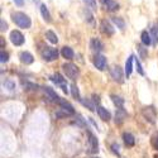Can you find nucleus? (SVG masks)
Here are the masks:
<instances>
[{
    "label": "nucleus",
    "mask_w": 158,
    "mask_h": 158,
    "mask_svg": "<svg viewBox=\"0 0 158 158\" xmlns=\"http://www.w3.org/2000/svg\"><path fill=\"white\" fill-rule=\"evenodd\" d=\"M11 20L14 22L19 28H23V29H28L32 27L31 18L23 11H13L11 13Z\"/></svg>",
    "instance_id": "nucleus-1"
},
{
    "label": "nucleus",
    "mask_w": 158,
    "mask_h": 158,
    "mask_svg": "<svg viewBox=\"0 0 158 158\" xmlns=\"http://www.w3.org/2000/svg\"><path fill=\"white\" fill-rule=\"evenodd\" d=\"M62 70H63L64 75L72 81L77 80L78 76H80V70H78V67L73 63H70V62L69 63H63L62 64Z\"/></svg>",
    "instance_id": "nucleus-2"
},
{
    "label": "nucleus",
    "mask_w": 158,
    "mask_h": 158,
    "mask_svg": "<svg viewBox=\"0 0 158 158\" xmlns=\"http://www.w3.org/2000/svg\"><path fill=\"white\" fill-rule=\"evenodd\" d=\"M41 55H42V58L44 61L52 62V61L57 60V57H58V49L57 48H52V47H44L43 51L41 52Z\"/></svg>",
    "instance_id": "nucleus-3"
},
{
    "label": "nucleus",
    "mask_w": 158,
    "mask_h": 158,
    "mask_svg": "<svg viewBox=\"0 0 158 158\" xmlns=\"http://www.w3.org/2000/svg\"><path fill=\"white\" fill-rule=\"evenodd\" d=\"M110 76L116 82H119V84L124 82V73H123V70L119 67V66H115V67H113L110 70Z\"/></svg>",
    "instance_id": "nucleus-4"
},
{
    "label": "nucleus",
    "mask_w": 158,
    "mask_h": 158,
    "mask_svg": "<svg viewBox=\"0 0 158 158\" xmlns=\"http://www.w3.org/2000/svg\"><path fill=\"white\" fill-rule=\"evenodd\" d=\"M9 38H10L11 43L14 44V46H22V44L24 43V41H25L24 35H23L19 31H11Z\"/></svg>",
    "instance_id": "nucleus-5"
},
{
    "label": "nucleus",
    "mask_w": 158,
    "mask_h": 158,
    "mask_svg": "<svg viewBox=\"0 0 158 158\" xmlns=\"http://www.w3.org/2000/svg\"><path fill=\"white\" fill-rule=\"evenodd\" d=\"M100 4L108 11H116L119 9V3L116 0H100Z\"/></svg>",
    "instance_id": "nucleus-6"
},
{
    "label": "nucleus",
    "mask_w": 158,
    "mask_h": 158,
    "mask_svg": "<svg viewBox=\"0 0 158 158\" xmlns=\"http://www.w3.org/2000/svg\"><path fill=\"white\" fill-rule=\"evenodd\" d=\"M49 78H51V81H52V82H55L56 85H60V86H61V89L63 90V93L67 94V85H66V80H64V78H63L60 73H55V75H52Z\"/></svg>",
    "instance_id": "nucleus-7"
},
{
    "label": "nucleus",
    "mask_w": 158,
    "mask_h": 158,
    "mask_svg": "<svg viewBox=\"0 0 158 158\" xmlns=\"http://www.w3.org/2000/svg\"><path fill=\"white\" fill-rule=\"evenodd\" d=\"M94 66L99 71H104L106 67V57L102 55H96L94 58Z\"/></svg>",
    "instance_id": "nucleus-8"
},
{
    "label": "nucleus",
    "mask_w": 158,
    "mask_h": 158,
    "mask_svg": "<svg viewBox=\"0 0 158 158\" xmlns=\"http://www.w3.org/2000/svg\"><path fill=\"white\" fill-rule=\"evenodd\" d=\"M89 149L91 153H98L99 151V143H98V139L94 134L89 133Z\"/></svg>",
    "instance_id": "nucleus-9"
},
{
    "label": "nucleus",
    "mask_w": 158,
    "mask_h": 158,
    "mask_svg": "<svg viewBox=\"0 0 158 158\" xmlns=\"http://www.w3.org/2000/svg\"><path fill=\"white\" fill-rule=\"evenodd\" d=\"M19 58H20V62L24 63V64H31V63H33V61H34L33 55L29 53V52H27V51L20 52V53H19Z\"/></svg>",
    "instance_id": "nucleus-10"
},
{
    "label": "nucleus",
    "mask_w": 158,
    "mask_h": 158,
    "mask_svg": "<svg viewBox=\"0 0 158 158\" xmlns=\"http://www.w3.org/2000/svg\"><path fill=\"white\" fill-rule=\"evenodd\" d=\"M100 28H101V32L104 34H106V35H113L114 34V28L111 27V24L108 20H101Z\"/></svg>",
    "instance_id": "nucleus-11"
},
{
    "label": "nucleus",
    "mask_w": 158,
    "mask_h": 158,
    "mask_svg": "<svg viewBox=\"0 0 158 158\" xmlns=\"http://www.w3.org/2000/svg\"><path fill=\"white\" fill-rule=\"evenodd\" d=\"M90 48L93 49L94 52H101L104 49V46L101 43V41L99 38H91V41H90Z\"/></svg>",
    "instance_id": "nucleus-12"
},
{
    "label": "nucleus",
    "mask_w": 158,
    "mask_h": 158,
    "mask_svg": "<svg viewBox=\"0 0 158 158\" xmlns=\"http://www.w3.org/2000/svg\"><path fill=\"white\" fill-rule=\"evenodd\" d=\"M43 90H44V93L47 94V96L52 100V101H55V102H58L60 100H61V98L56 94V91L53 90V89H51L49 86H44L43 87Z\"/></svg>",
    "instance_id": "nucleus-13"
},
{
    "label": "nucleus",
    "mask_w": 158,
    "mask_h": 158,
    "mask_svg": "<svg viewBox=\"0 0 158 158\" xmlns=\"http://www.w3.org/2000/svg\"><path fill=\"white\" fill-rule=\"evenodd\" d=\"M125 118H127V111L123 108L116 109V113H115V123L116 124H122Z\"/></svg>",
    "instance_id": "nucleus-14"
},
{
    "label": "nucleus",
    "mask_w": 158,
    "mask_h": 158,
    "mask_svg": "<svg viewBox=\"0 0 158 158\" xmlns=\"http://www.w3.org/2000/svg\"><path fill=\"white\" fill-rule=\"evenodd\" d=\"M123 140H124V144L127 147H133L135 144V138L130 133H123Z\"/></svg>",
    "instance_id": "nucleus-15"
},
{
    "label": "nucleus",
    "mask_w": 158,
    "mask_h": 158,
    "mask_svg": "<svg viewBox=\"0 0 158 158\" xmlns=\"http://www.w3.org/2000/svg\"><path fill=\"white\" fill-rule=\"evenodd\" d=\"M98 114H99V116H100V119L104 120V122H109L110 118H111L110 113H109L106 109H105V108H102V106H99V108H98Z\"/></svg>",
    "instance_id": "nucleus-16"
},
{
    "label": "nucleus",
    "mask_w": 158,
    "mask_h": 158,
    "mask_svg": "<svg viewBox=\"0 0 158 158\" xmlns=\"http://www.w3.org/2000/svg\"><path fill=\"white\" fill-rule=\"evenodd\" d=\"M61 55H62V57L66 58V60H72L73 56H75V53H73V51H72L71 47H63V48L61 49Z\"/></svg>",
    "instance_id": "nucleus-17"
},
{
    "label": "nucleus",
    "mask_w": 158,
    "mask_h": 158,
    "mask_svg": "<svg viewBox=\"0 0 158 158\" xmlns=\"http://www.w3.org/2000/svg\"><path fill=\"white\" fill-rule=\"evenodd\" d=\"M133 61H134V56H129V58L125 62V75L127 77H129L133 71Z\"/></svg>",
    "instance_id": "nucleus-18"
},
{
    "label": "nucleus",
    "mask_w": 158,
    "mask_h": 158,
    "mask_svg": "<svg viewBox=\"0 0 158 158\" xmlns=\"http://www.w3.org/2000/svg\"><path fill=\"white\" fill-rule=\"evenodd\" d=\"M140 41H142V43L144 46L147 47V46H149L152 43V37H151V34L147 31H143L142 34H140Z\"/></svg>",
    "instance_id": "nucleus-19"
},
{
    "label": "nucleus",
    "mask_w": 158,
    "mask_h": 158,
    "mask_svg": "<svg viewBox=\"0 0 158 158\" xmlns=\"http://www.w3.org/2000/svg\"><path fill=\"white\" fill-rule=\"evenodd\" d=\"M41 14H42V17H43V19L47 22V23H51V20H52V18H51V14H49V10H48V8L44 5V4H41Z\"/></svg>",
    "instance_id": "nucleus-20"
},
{
    "label": "nucleus",
    "mask_w": 158,
    "mask_h": 158,
    "mask_svg": "<svg viewBox=\"0 0 158 158\" xmlns=\"http://www.w3.org/2000/svg\"><path fill=\"white\" fill-rule=\"evenodd\" d=\"M111 22L116 25V28H119L120 31H124V29H125V22H124L123 18H120V17H114V18H111Z\"/></svg>",
    "instance_id": "nucleus-21"
},
{
    "label": "nucleus",
    "mask_w": 158,
    "mask_h": 158,
    "mask_svg": "<svg viewBox=\"0 0 158 158\" xmlns=\"http://www.w3.org/2000/svg\"><path fill=\"white\" fill-rule=\"evenodd\" d=\"M46 38L48 39L52 44H57L58 43V37H57V34L53 31H47L46 32Z\"/></svg>",
    "instance_id": "nucleus-22"
},
{
    "label": "nucleus",
    "mask_w": 158,
    "mask_h": 158,
    "mask_svg": "<svg viewBox=\"0 0 158 158\" xmlns=\"http://www.w3.org/2000/svg\"><path fill=\"white\" fill-rule=\"evenodd\" d=\"M58 104L61 105V106L63 108V109H66V110H67V111H70L71 114H75V110H73V106H72V105L69 102V101H66L64 99H61L60 101H58Z\"/></svg>",
    "instance_id": "nucleus-23"
},
{
    "label": "nucleus",
    "mask_w": 158,
    "mask_h": 158,
    "mask_svg": "<svg viewBox=\"0 0 158 158\" xmlns=\"http://www.w3.org/2000/svg\"><path fill=\"white\" fill-rule=\"evenodd\" d=\"M113 102L116 105V108H123V105H124V99H122L120 96H116V95H111L110 96Z\"/></svg>",
    "instance_id": "nucleus-24"
},
{
    "label": "nucleus",
    "mask_w": 158,
    "mask_h": 158,
    "mask_svg": "<svg viewBox=\"0 0 158 158\" xmlns=\"http://www.w3.org/2000/svg\"><path fill=\"white\" fill-rule=\"evenodd\" d=\"M82 2L85 3V5L89 8V9H91L93 11H95L96 9H98V4H96V0H82Z\"/></svg>",
    "instance_id": "nucleus-25"
},
{
    "label": "nucleus",
    "mask_w": 158,
    "mask_h": 158,
    "mask_svg": "<svg viewBox=\"0 0 158 158\" xmlns=\"http://www.w3.org/2000/svg\"><path fill=\"white\" fill-rule=\"evenodd\" d=\"M71 94H72V96H73L76 100H81V98H80V91H78V87H77L75 84L71 85Z\"/></svg>",
    "instance_id": "nucleus-26"
},
{
    "label": "nucleus",
    "mask_w": 158,
    "mask_h": 158,
    "mask_svg": "<svg viewBox=\"0 0 158 158\" xmlns=\"http://www.w3.org/2000/svg\"><path fill=\"white\" fill-rule=\"evenodd\" d=\"M3 86H4L5 89H8V90L13 91V90L15 89V82L13 81V80H10V78H8V80H5V81L3 82Z\"/></svg>",
    "instance_id": "nucleus-27"
},
{
    "label": "nucleus",
    "mask_w": 158,
    "mask_h": 158,
    "mask_svg": "<svg viewBox=\"0 0 158 158\" xmlns=\"http://www.w3.org/2000/svg\"><path fill=\"white\" fill-rule=\"evenodd\" d=\"M151 37L154 44H158V27H153L151 32Z\"/></svg>",
    "instance_id": "nucleus-28"
},
{
    "label": "nucleus",
    "mask_w": 158,
    "mask_h": 158,
    "mask_svg": "<svg viewBox=\"0 0 158 158\" xmlns=\"http://www.w3.org/2000/svg\"><path fill=\"white\" fill-rule=\"evenodd\" d=\"M80 101L82 102L84 106H87L91 111H95V105H94L93 102H91V101H89V100H80Z\"/></svg>",
    "instance_id": "nucleus-29"
},
{
    "label": "nucleus",
    "mask_w": 158,
    "mask_h": 158,
    "mask_svg": "<svg viewBox=\"0 0 158 158\" xmlns=\"http://www.w3.org/2000/svg\"><path fill=\"white\" fill-rule=\"evenodd\" d=\"M151 143H152L153 148L158 151V133H156V134L152 137V140H151Z\"/></svg>",
    "instance_id": "nucleus-30"
},
{
    "label": "nucleus",
    "mask_w": 158,
    "mask_h": 158,
    "mask_svg": "<svg viewBox=\"0 0 158 158\" xmlns=\"http://www.w3.org/2000/svg\"><path fill=\"white\" fill-rule=\"evenodd\" d=\"M0 61H2V63H5L9 61V55L6 53V52L2 51V53H0Z\"/></svg>",
    "instance_id": "nucleus-31"
},
{
    "label": "nucleus",
    "mask_w": 158,
    "mask_h": 158,
    "mask_svg": "<svg viewBox=\"0 0 158 158\" xmlns=\"http://www.w3.org/2000/svg\"><path fill=\"white\" fill-rule=\"evenodd\" d=\"M138 51H139L142 58H147V51H146V48H143L142 46H139V47H138Z\"/></svg>",
    "instance_id": "nucleus-32"
},
{
    "label": "nucleus",
    "mask_w": 158,
    "mask_h": 158,
    "mask_svg": "<svg viewBox=\"0 0 158 158\" xmlns=\"http://www.w3.org/2000/svg\"><path fill=\"white\" fill-rule=\"evenodd\" d=\"M135 67H137V71L139 72V75H144V71H143V69H142V64H140V62L138 61V60H135Z\"/></svg>",
    "instance_id": "nucleus-33"
},
{
    "label": "nucleus",
    "mask_w": 158,
    "mask_h": 158,
    "mask_svg": "<svg viewBox=\"0 0 158 158\" xmlns=\"http://www.w3.org/2000/svg\"><path fill=\"white\" fill-rule=\"evenodd\" d=\"M0 27H2V28H0V31H2V32H5V31L8 29V24L5 23V20H4V19L0 20Z\"/></svg>",
    "instance_id": "nucleus-34"
},
{
    "label": "nucleus",
    "mask_w": 158,
    "mask_h": 158,
    "mask_svg": "<svg viewBox=\"0 0 158 158\" xmlns=\"http://www.w3.org/2000/svg\"><path fill=\"white\" fill-rule=\"evenodd\" d=\"M111 149H113V152H114V153H116L118 156L120 154V152H119V146H118V144H115V143H114V144H111Z\"/></svg>",
    "instance_id": "nucleus-35"
},
{
    "label": "nucleus",
    "mask_w": 158,
    "mask_h": 158,
    "mask_svg": "<svg viewBox=\"0 0 158 158\" xmlns=\"http://www.w3.org/2000/svg\"><path fill=\"white\" fill-rule=\"evenodd\" d=\"M13 2H14V4L17 6H23L24 5V0H13Z\"/></svg>",
    "instance_id": "nucleus-36"
},
{
    "label": "nucleus",
    "mask_w": 158,
    "mask_h": 158,
    "mask_svg": "<svg viewBox=\"0 0 158 158\" xmlns=\"http://www.w3.org/2000/svg\"><path fill=\"white\" fill-rule=\"evenodd\" d=\"M154 158H158V154H156V156H154Z\"/></svg>",
    "instance_id": "nucleus-37"
},
{
    "label": "nucleus",
    "mask_w": 158,
    "mask_h": 158,
    "mask_svg": "<svg viewBox=\"0 0 158 158\" xmlns=\"http://www.w3.org/2000/svg\"><path fill=\"white\" fill-rule=\"evenodd\" d=\"M94 158H95V157H94Z\"/></svg>",
    "instance_id": "nucleus-38"
}]
</instances>
